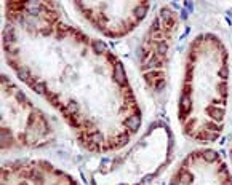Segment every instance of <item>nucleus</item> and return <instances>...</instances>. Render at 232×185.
<instances>
[{
    "instance_id": "f257e3e1",
    "label": "nucleus",
    "mask_w": 232,
    "mask_h": 185,
    "mask_svg": "<svg viewBox=\"0 0 232 185\" xmlns=\"http://www.w3.org/2000/svg\"><path fill=\"white\" fill-rule=\"evenodd\" d=\"M179 105H181L179 116H181V118H186V115L190 112V109H192V101H190V97H189V96H186V94H184V96L181 97Z\"/></svg>"
},
{
    "instance_id": "f03ea898",
    "label": "nucleus",
    "mask_w": 232,
    "mask_h": 185,
    "mask_svg": "<svg viewBox=\"0 0 232 185\" xmlns=\"http://www.w3.org/2000/svg\"><path fill=\"white\" fill-rule=\"evenodd\" d=\"M115 80H117V83L122 85V86L127 85V75H125V70H124V67H122L120 62L115 64Z\"/></svg>"
},
{
    "instance_id": "7ed1b4c3",
    "label": "nucleus",
    "mask_w": 232,
    "mask_h": 185,
    "mask_svg": "<svg viewBox=\"0 0 232 185\" xmlns=\"http://www.w3.org/2000/svg\"><path fill=\"white\" fill-rule=\"evenodd\" d=\"M207 112H208V115L213 118V120H216V121H221L223 116H224V110L219 109V107H208Z\"/></svg>"
},
{
    "instance_id": "20e7f679",
    "label": "nucleus",
    "mask_w": 232,
    "mask_h": 185,
    "mask_svg": "<svg viewBox=\"0 0 232 185\" xmlns=\"http://www.w3.org/2000/svg\"><path fill=\"white\" fill-rule=\"evenodd\" d=\"M139 125H141V118H139V115H133V116H130V120L127 121V126H128L130 131H138Z\"/></svg>"
},
{
    "instance_id": "39448f33",
    "label": "nucleus",
    "mask_w": 232,
    "mask_h": 185,
    "mask_svg": "<svg viewBox=\"0 0 232 185\" xmlns=\"http://www.w3.org/2000/svg\"><path fill=\"white\" fill-rule=\"evenodd\" d=\"M29 85H31V88H32L35 93H38V94H47V89H45V85H43V83H38V82L31 80Z\"/></svg>"
},
{
    "instance_id": "423d86ee",
    "label": "nucleus",
    "mask_w": 232,
    "mask_h": 185,
    "mask_svg": "<svg viewBox=\"0 0 232 185\" xmlns=\"http://www.w3.org/2000/svg\"><path fill=\"white\" fill-rule=\"evenodd\" d=\"M202 156L205 158L207 161H210V163H213V161L218 160V153H216L214 150H205V152L202 153Z\"/></svg>"
},
{
    "instance_id": "0eeeda50",
    "label": "nucleus",
    "mask_w": 232,
    "mask_h": 185,
    "mask_svg": "<svg viewBox=\"0 0 232 185\" xmlns=\"http://www.w3.org/2000/svg\"><path fill=\"white\" fill-rule=\"evenodd\" d=\"M155 48H157V53L160 55V58H163L167 55V51H168V43L167 42H159Z\"/></svg>"
},
{
    "instance_id": "6e6552de",
    "label": "nucleus",
    "mask_w": 232,
    "mask_h": 185,
    "mask_svg": "<svg viewBox=\"0 0 232 185\" xmlns=\"http://www.w3.org/2000/svg\"><path fill=\"white\" fill-rule=\"evenodd\" d=\"M179 179H181V183H184V185H189L190 182L194 180L192 174H190V173H187V171H183V173L179 174Z\"/></svg>"
},
{
    "instance_id": "1a4fd4ad",
    "label": "nucleus",
    "mask_w": 232,
    "mask_h": 185,
    "mask_svg": "<svg viewBox=\"0 0 232 185\" xmlns=\"http://www.w3.org/2000/svg\"><path fill=\"white\" fill-rule=\"evenodd\" d=\"M146 11H147V7H136V10H134L136 19H143L144 15H146Z\"/></svg>"
},
{
    "instance_id": "9d476101",
    "label": "nucleus",
    "mask_w": 232,
    "mask_h": 185,
    "mask_svg": "<svg viewBox=\"0 0 232 185\" xmlns=\"http://www.w3.org/2000/svg\"><path fill=\"white\" fill-rule=\"evenodd\" d=\"M160 15H162V18L165 19V21H171V19H173V13H171L168 8H162Z\"/></svg>"
},
{
    "instance_id": "9b49d317",
    "label": "nucleus",
    "mask_w": 232,
    "mask_h": 185,
    "mask_svg": "<svg viewBox=\"0 0 232 185\" xmlns=\"http://www.w3.org/2000/svg\"><path fill=\"white\" fill-rule=\"evenodd\" d=\"M93 48H94V51H98V53H103L104 50H106V45L104 43H101V42H96L93 45Z\"/></svg>"
},
{
    "instance_id": "f8f14e48",
    "label": "nucleus",
    "mask_w": 232,
    "mask_h": 185,
    "mask_svg": "<svg viewBox=\"0 0 232 185\" xmlns=\"http://www.w3.org/2000/svg\"><path fill=\"white\" fill-rule=\"evenodd\" d=\"M218 91H219L221 94L226 97V96H227V85H226V83H219V86H218Z\"/></svg>"
},
{
    "instance_id": "ddd939ff",
    "label": "nucleus",
    "mask_w": 232,
    "mask_h": 185,
    "mask_svg": "<svg viewBox=\"0 0 232 185\" xmlns=\"http://www.w3.org/2000/svg\"><path fill=\"white\" fill-rule=\"evenodd\" d=\"M205 128H207V129H211L213 133H218V131L221 129V126H218V125H213V123H207V125H205Z\"/></svg>"
},
{
    "instance_id": "4468645a",
    "label": "nucleus",
    "mask_w": 232,
    "mask_h": 185,
    "mask_svg": "<svg viewBox=\"0 0 232 185\" xmlns=\"http://www.w3.org/2000/svg\"><path fill=\"white\" fill-rule=\"evenodd\" d=\"M127 140H128V136H127V134H122V136L119 137V140H117V147H119V145H125Z\"/></svg>"
},
{
    "instance_id": "2eb2a0df",
    "label": "nucleus",
    "mask_w": 232,
    "mask_h": 185,
    "mask_svg": "<svg viewBox=\"0 0 232 185\" xmlns=\"http://www.w3.org/2000/svg\"><path fill=\"white\" fill-rule=\"evenodd\" d=\"M219 75L223 77V78H227V75H229V72H227V67H226V65H224V67L219 70Z\"/></svg>"
},
{
    "instance_id": "dca6fc26",
    "label": "nucleus",
    "mask_w": 232,
    "mask_h": 185,
    "mask_svg": "<svg viewBox=\"0 0 232 185\" xmlns=\"http://www.w3.org/2000/svg\"><path fill=\"white\" fill-rule=\"evenodd\" d=\"M171 185H176V183H171Z\"/></svg>"
}]
</instances>
